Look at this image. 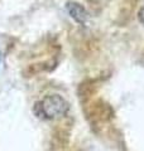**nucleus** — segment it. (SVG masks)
<instances>
[{"label": "nucleus", "instance_id": "f257e3e1", "mask_svg": "<svg viewBox=\"0 0 144 151\" xmlns=\"http://www.w3.org/2000/svg\"><path fill=\"white\" fill-rule=\"evenodd\" d=\"M68 111V103L60 94H49L34 105V113L44 120H55L65 116Z\"/></svg>", "mask_w": 144, "mask_h": 151}, {"label": "nucleus", "instance_id": "f03ea898", "mask_svg": "<svg viewBox=\"0 0 144 151\" xmlns=\"http://www.w3.org/2000/svg\"><path fill=\"white\" fill-rule=\"evenodd\" d=\"M66 10L68 13V15L73 19L76 23H79L81 25L86 24V22H87V19H89V13L86 12V9L81 5L80 3L68 1L66 4Z\"/></svg>", "mask_w": 144, "mask_h": 151}, {"label": "nucleus", "instance_id": "7ed1b4c3", "mask_svg": "<svg viewBox=\"0 0 144 151\" xmlns=\"http://www.w3.org/2000/svg\"><path fill=\"white\" fill-rule=\"evenodd\" d=\"M0 58H1V57H0Z\"/></svg>", "mask_w": 144, "mask_h": 151}]
</instances>
